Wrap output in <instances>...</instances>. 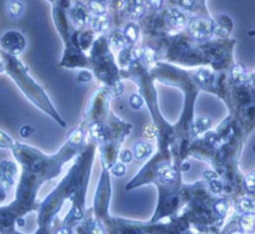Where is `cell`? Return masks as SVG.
I'll use <instances>...</instances> for the list:
<instances>
[{"instance_id": "1", "label": "cell", "mask_w": 255, "mask_h": 234, "mask_svg": "<svg viewBox=\"0 0 255 234\" xmlns=\"http://www.w3.org/2000/svg\"><path fill=\"white\" fill-rule=\"evenodd\" d=\"M85 133L81 128L75 129L68 141L54 155H45L36 148L15 142L11 149L15 159L22 165L23 173L16 191L15 199L7 206H2L8 223L19 219L34 205L39 187L56 177L62 167L70 161L83 144Z\"/></svg>"}, {"instance_id": "2", "label": "cell", "mask_w": 255, "mask_h": 234, "mask_svg": "<svg viewBox=\"0 0 255 234\" xmlns=\"http://www.w3.org/2000/svg\"><path fill=\"white\" fill-rule=\"evenodd\" d=\"M0 57L4 64V73L10 77L23 95L35 107L48 115L60 127L66 128V122L54 107L45 90L31 76L26 65H24L18 57L10 56L1 50H0Z\"/></svg>"}, {"instance_id": "3", "label": "cell", "mask_w": 255, "mask_h": 234, "mask_svg": "<svg viewBox=\"0 0 255 234\" xmlns=\"http://www.w3.org/2000/svg\"><path fill=\"white\" fill-rule=\"evenodd\" d=\"M26 46L27 39L19 30H7L0 37V50L10 56L18 57L24 52Z\"/></svg>"}, {"instance_id": "4", "label": "cell", "mask_w": 255, "mask_h": 234, "mask_svg": "<svg viewBox=\"0 0 255 234\" xmlns=\"http://www.w3.org/2000/svg\"><path fill=\"white\" fill-rule=\"evenodd\" d=\"M215 22L206 16H197L190 20L188 30L191 37L196 41H203L214 34Z\"/></svg>"}, {"instance_id": "5", "label": "cell", "mask_w": 255, "mask_h": 234, "mask_svg": "<svg viewBox=\"0 0 255 234\" xmlns=\"http://www.w3.org/2000/svg\"><path fill=\"white\" fill-rule=\"evenodd\" d=\"M70 20L76 27L82 28L90 24L92 14L90 13L88 6H85L81 2H75L67 11Z\"/></svg>"}, {"instance_id": "6", "label": "cell", "mask_w": 255, "mask_h": 234, "mask_svg": "<svg viewBox=\"0 0 255 234\" xmlns=\"http://www.w3.org/2000/svg\"><path fill=\"white\" fill-rule=\"evenodd\" d=\"M17 176L16 164L11 161H3L0 163V186L5 190L9 189L15 183Z\"/></svg>"}, {"instance_id": "7", "label": "cell", "mask_w": 255, "mask_h": 234, "mask_svg": "<svg viewBox=\"0 0 255 234\" xmlns=\"http://www.w3.org/2000/svg\"><path fill=\"white\" fill-rule=\"evenodd\" d=\"M72 44L81 51L88 50L93 42V31L91 29L77 30L71 34Z\"/></svg>"}, {"instance_id": "8", "label": "cell", "mask_w": 255, "mask_h": 234, "mask_svg": "<svg viewBox=\"0 0 255 234\" xmlns=\"http://www.w3.org/2000/svg\"><path fill=\"white\" fill-rule=\"evenodd\" d=\"M90 25L95 32L104 33L111 28V17L108 13L101 15H92Z\"/></svg>"}, {"instance_id": "9", "label": "cell", "mask_w": 255, "mask_h": 234, "mask_svg": "<svg viewBox=\"0 0 255 234\" xmlns=\"http://www.w3.org/2000/svg\"><path fill=\"white\" fill-rule=\"evenodd\" d=\"M167 22L174 28H182L187 24V16L181 9L174 7L168 11Z\"/></svg>"}, {"instance_id": "10", "label": "cell", "mask_w": 255, "mask_h": 234, "mask_svg": "<svg viewBox=\"0 0 255 234\" xmlns=\"http://www.w3.org/2000/svg\"><path fill=\"white\" fill-rule=\"evenodd\" d=\"M7 16L11 19H19L23 16L25 6L20 0H8L5 5Z\"/></svg>"}, {"instance_id": "11", "label": "cell", "mask_w": 255, "mask_h": 234, "mask_svg": "<svg viewBox=\"0 0 255 234\" xmlns=\"http://www.w3.org/2000/svg\"><path fill=\"white\" fill-rule=\"evenodd\" d=\"M90 134L92 138L99 142V143H104L109 139V129L107 128L106 125H104L101 122H95L91 125L90 129Z\"/></svg>"}, {"instance_id": "12", "label": "cell", "mask_w": 255, "mask_h": 234, "mask_svg": "<svg viewBox=\"0 0 255 234\" xmlns=\"http://www.w3.org/2000/svg\"><path fill=\"white\" fill-rule=\"evenodd\" d=\"M123 32L128 44H135L140 36V28L135 22H128L125 25Z\"/></svg>"}, {"instance_id": "13", "label": "cell", "mask_w": 255, "mask_h": 234, "mask_svg": "<svg viewBox=\"0 0 255 234\" xmlns=\"http://www.w3.org/2000/svg\"><path fill=\"white\" fill-rule=\"evenodd\" d=\"M157 176L163 183H169L176 177V171L170 165H161L157 170Z\"/></svg>"}, {"instance_id": "14", "label": "cell", "mask_w": 255, "mask_h": 234, "mask_svg": "<svg viewBox=\"0 0 255 234\" xmlns=\"http://www.w3.org/2000/svg\"><path fill=\"white\" fill-rule=\"evenodd\" d=\"M128 1H129L128 11H129L131 18L139 19L145 14L146 6L144 5L142 0H128Z\"/></svg>"}, {"instance_id": "15", "label": "cell", "mask_w": 255, "mask_h": 234, "mask_svg": "<svg viewBox=\"0 0 255 234\" xmlns=\"http://www.w3.org/2000/svg\"><path fill=\"white\" fill-rule=\"evenodd\" d=\"M108 43L114 49H123L128 44L124 32L119 29L111 32L108 38Z\"/></svg>"}, {"instance_id": "16", "label": "cell", "mask_w": 255, "mask_h": 234, "mask_svg": "<svg viewBox=\"0 0 255 234\" xmlns=\"http://www.w3.org/2000/svg\"><path fill=\"white\" fill-rule=\"evenodd\" d=\"M153 152V147L150 143L139 142L134 146L133 154L137 160H144L150 157Z\"/></svg>"}, {"instance_id": "17", "label": "cell", "mask_w": 255, "mask_h": 234, "mask_svg": "<svg viewBox=\"0 0 255 234\" xmlns=\"http://www.w3.org/2000/svg\"><path fill=\"white\" fill-rule=\"evenodd\" d=\"M88 9L92 15H101L107 13L108 4L106 0H90Z\"/></svg>"}, {"instance_id": "18", "label": "cell", "mask_w": 255, "mask_h": 234, "mask_svg": "<svg viewBox=\"0 0 255 234\" xmlns=\"http://www.w3.org/2000/svg\"><path fill=\"white\" fill-rule=\"evenodd\" d=\"M210 124H211V120L207 118V117H204V118H198L193 123L192 131L195 135H199L205 132L209 128Z\"/></svg>"}, {"instance_id": "19", "label": "cell", "mask_w": 255, "mask_h": 234, "mask_svg": "<svg viewBox=\"0 0 255 234\" xmlns=\"http://www.w3.org/2000/svg\"><path fill=\"white\" fill-rule=\"evenodd\" d=\"M239 208L242 212L251 214L255 211V198L250 196L243 197L239 202Z\"/></svg>"}, {"instance_id": "20", "label": "cell", "mask_w": 255, "mask_h": 234, "mask_svg": "<svg viewBox=\"0 0 255 234\" xmlns=\"http://www.w3.org/2000/svg\"><path fill=\"white\" fill-rule=\"evenodd\" d=\"M231 31V24L227 23L225 20H220L214 25V34L221 36V37H226Z\"/></svg>"}, {"instance_id": "21", "label": "cell", "mask_w": 255, "mask_h": 234, "mask_svg": "<svg viewBox=\"0 0 255 234\" xmlns=\"http://www.w3.org/2000/svg\"><path fill=\"white\" fill-rule=\"evenodd\" d=\"M134 61L132 56V46L131 47H124L119 55V63L121 66H127Z\"/></svg>"}, {"instance_id": "22", "label": "cell", "mask_w": 255, "mask_h": 234, "mask_svg": "<svg viewBox=\"0 0 255 234\" xmlns=\"http://www.w3.org/2000/svg\"><path fill=\"white\" fill-rule=\"evenodd\" d=\"M14 144H15V142L8 134L0 130V149L11 150L13 148Z\"/></svg>"}, {"instance_id": "23", "label": "cell", "mask_w": 255, "mask_h": 234, "mask_svg": "<svg viewBox=\"0 0 255 234\" xmlns=\"http://www.w3.org/2000/svg\"><path fill=\"white\" fill-rule=\"evenodd\" d=\"M142 133H143V136L148 139V140H152V139H155L157 136H158V128L152 124V123H149V124H146L143 129H142Z\"/></svg>"}, {"instance_id": "24", "label": "cell", "mask_w": 255, "mask_h": 234, "mask_svg": "<svg viewBox=\"0 0 255 234\" xmlns=\"http://www.w3.org/2000/svg\"><path fill=\"white\" fill-rule=\"evenodd\" d=\"M254 225V216L245 213L240 219V226L244 231H250Z\"/></svg>"}, {"instance_id": "25", "label": "cell", "mask_w": 255, "mask_h": 234, "mask_svg": "<svg viewBox=\"0 0 255 234\" xmlns=\"http://www.w3.org/2000/svg\"><path fill=\"white\" fill-rule=\"evenodd\" d=\"M129 103H130V106L135 109V110H139L143 104H144V100L142 98V96L138 95V94H133L130 96L129 98Z\"/></svg>"}, {"instance_id": "26", "label": "cell", "mask_w": 255, "mask_h": 234, "mask_svg": "<svg viewBox=\"0 0 255 234\" xmlns=\"http://www.w3.org/2000/svg\"><path fill=\"white\" fill-rule=\"evenodd\" d=\"M93 74L89 70H82L78 72L77 82L78 83H88L92 80Z\"/></svg>"}, {"instance_id": "27", "label": "cell", "mask_w": 255, "mask_h": 234, "mask_svg": "<svg viewBox=\"0 0 255 234\" xmlns=\"http://www.w3.org/2000/svg\"><path fill=\"white\" fill-rule=\"evenodd\" d=\"M244 184L248 191H250V192L255 191V171L246 176Z\"/></svg>"}, {"instance_id": "28", "label": "cell", "mask_w": 255, "mask_h": 234, "mask_svg": "<svg viewBox=\"0 0 255 234\" xmlns=\"http://www.w3.org/2000/svg\"><path fill=\"white\" fill-rule=\"evenodd\" d=\"M233 78H234V80H236V81H245L246 79H247V77H246V72H245V70L241 67V66H236V67H234V69H233Z\"/></svg>"}, {"instance_id": "29", "label": "cell", "mask_w": 255, "mask_h": 234, "mask_svg": "<svg viewBox=\"0 0 255 234\" xmlns=\"http://www.w3.org/2000/svg\"><path fill=\"white\" fill-rule=\"evenodd\" d=\"M124 90H125L124 86H123V84H122V82L120 80L114 81V83H113V85L111 87V92H112V95L114 97L121 96L123 94Z\"/></svg>"}, {"instance_id": "30", "label": "cell", "mask_w": 255, "mask_h": 234, "mask_svg": "<svg viewBox=\"0 0 255 234\" xmlns=\"http://www.w3.org/2000/svg\"><path fill=\"white\" fill-rule=\"evenodd\" d=\"M155 57H156V52L154 51V49H152L151 47L144 48V53H143L142 59L145 61V63L153 62L155 60Z\"/></svg>"}, {"instance_id": "31", "label": "cell", "mask_w": 255, "mask_h": 234, "mask_svg": "<svg viewBox=\"0 0 255 234\" xmlns=\"http://www.w3.org/2000/svg\"><path fill=\"white\" fill-rule=\"evenodd\" d=\"M214 210L221 216H224L228 210V204L225 200H219L214 205Z\"/></svg>"}, {"instance_id": "32", "label": "cell", "mask_w": 255, "mask_h": 234, "mask_svg": "<svg viewBox=\"0 0 255 234\" xmlns=\"http://www.w3.org/2000/svg\"><path fill=\"white\" fill-rule=\"evenodd\" d=\"M210 78H212V76H211V74H210L209 72H207V71H203V72L200 71V72L197 73V80H198V82H200V83L203 84V85L208 84V83L211 81Z\"/></svg>"}, {"instance_id": "33", "label": "cell", "mask_w": 255, "mask_h": 234, "mask_svg": "<svg viewBox=\"0 0 255 234\" xmlns=\"http://www.w3.org/2000/svg\"><path fill=\"white\" fill-rule=\"evenodd\" d=\"M112 173L117 176H122L126 173V168L122 164H117L112 168Z\"/></svg>"}, {"instance_id": "34", "label": "cell", "mask_w": 255, "mask_h": 234, "mask_svg": "<svg viewBox=\"0 0 255 234\" xmlns=\"http://www.w3.org/2000/svg\"><path fill=\"white\" fill-rule=\"evenodd\" d=\"M132 157H133V154L131 151L129 150H125L121 153L120 155V158H121V161L123 163H130L132 161Z\"/></svg>"}, {"instance_id": "35", "label": "cell", "mask_w": 255, "mask_h": 234, "mask_svg": "<svg viewBox=\"0 0 255 234\" xmlns=\"http://www.w3.org/2000/svg\"><path fill=\"white\" fill-rule=\"evenodd\" d=\"M210 189L211 191H213L214 193H218L222 190V183L213 179L210 181Z\"/></svg>"}, {"instance_id": "36", "label": "cell", "mask_w": 255, "mask_h": 234, "mask_svg": "<svg viewBox=\"0 0 255 234\" xmlns=\"http://www.w3.org/2000/svg\"><path fill=\"white\" fill-rule=\"evenodd\" d=\"M149 5L151 7H153L154 9H161L162 6H163V3H164V0H147Z\"/></svg>"}, {"instance_id": "37", "label": "cell", "mask_w": 255, "mask_h": 234, "mask_svg": "<svg viewBox=\"0 0 255 234\" xmlns=\"http://www.w3.org/2000/svg\"><path fill=\"white\" fill-rule=\"evenodd\" d=\"M33 133V129L30 126H23L20 129V136L22 138H28Z\"/></svg>"}, {"instance_id": "38", "label": "cell", "mask_w": 255, "mask_h": 234, "mask_svg": "<svg viewBox=\"0 0 255 234\" xmlns=\"http://www.w3.org/2000/svg\"><path fill=\"white\" fill-rule=\"evenodd\" d=\"M180 4L188 10H191L194 6V1L193 0H180Z\"/></svg>"}, {"instance_id": "39", "label": "cell", "mask_w": 255, "mask_h": 234, "mask_svg": "<svg viewBox=\"0 0 255 234\" xmlns=\"http://www.w3.org/2000/svg\"><path fill=\"white\" fill-rule=\"evenodd\" d=\"M6 198V190L0 186V204H1Z\"/></svg>"}, {"instance_id": "40", "label": "cell", "mask_w": 255, "mask_h": 234, "mask_svg": "<svg viewBox=\"0 0 255 234\" xmlns=\"http://www.w3.org/2000/svg\"><path fill=\"white\" fill-rule=\"evenodd\" d=\"M204 176H205L208 180H210V181L216 178V176H215L214 173H212V172H207V173H205V174H204Z\"/></svg>"}, {"instance_id": "41", "label": "cell", "mask_w": 255, "mask_h": 234, "mask_svg": "<svg viewBox=\"0 0 255 234\" xmlns=\"http://www.w3.org/2000/svg\"><path fill=\"white\" fill-rule=\"evenodd\" d=\"M2 73H4V64H3L1 57H0V74H2Z\"/></svg>"}, {"instance_id": "42", "label": "cell", "mask_w": 255, "mask_h": 234, "mask_svg": "<svg viewBox=\"0 0 255 234\" xmlns=\"http://www.w3.org/2000/svg\"><path fill=\"white\" fill-rule=\"evenodd\" d=\"M229 234H243L241 231H238V230H235V231H232V232H230Z\"/></svg>"}, {"instance_id": "43", "label": "cell", "mask_w": 255, "mask_h": 234, "mask_svg": "<svg viewBox=\"0 0 255 234\" xmlns=\"http://www.w3.org/2000/svg\"><path fill=\"white\" fill-rule=\"evenodd\" d=\"M47 1L50 2V3H52V4H54V3H56V2L58 1V0H47Z\"/></svg>"}]
</instances>
